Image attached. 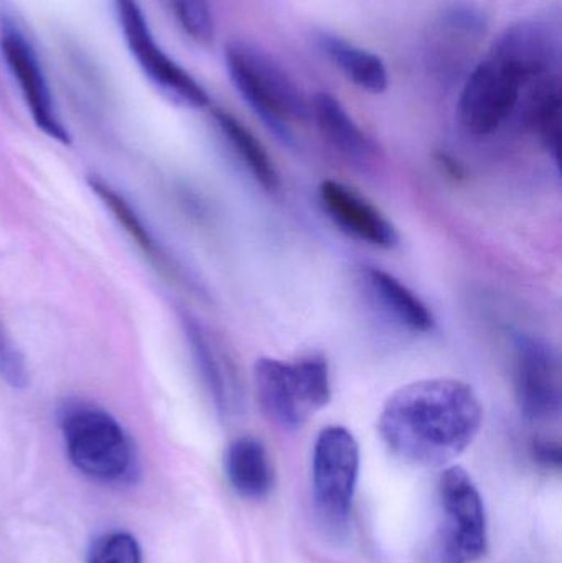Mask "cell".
Masks as SVG:
<instances>
[{
  "instance_id": "1",
  "label": "cell",
  "mask_w": 562,
  "mask_h": 563,
  "mask_svg": "<svg viewBox=\"0 0 562 563\" xmlns=\"http://www.w3.org/2000/svg\"><path fill=\"white\" fill-rule=\"evenodd\" d=\"M484 409L471 384L436 377L399 387L383 406L379 435L406 465L436 468L458 459L481 432Z\"/></svg>"
},
{
  "instance_id": "2",
  "label": "cell",
  "mask_w": 562,
  "mask_h": 563,
  "mask_svg": "<svg viewBox=\"0 0 562 563\" xmlns=\"http://www.w3.org/2000/svg\"><path fill=\"white\" fill-rule=\"evenodd\" d=\"M228 75L241 98L284 144H294L290 122L306 119L310 106L273 56L254 43L233 40L224 48Z\"/></svg>"
},
{
  "instance_id": "3",
  "label": "cell",
  "mask_w": 562,
  "mask_h": 563,
  "mask_svg": "<svg viewBox=\"0 0 562 563\" xmlns=\"http://www.w3.org/2000/svg\"><path fill=\"white\" fill-rule=\"evenodd\" d=\"M66 453L76 470L102 483L131 482L137 466L134 445L124 427L101 407L69 402L59 412Z\"/></svg>"
},
{
  "instance_id": "4",
  "label": "cell",
  "mask_w": 562,
  "mask_h": 563,
  "mask_svg": "<svg viewBox=\"0 0 562 563\" xmlns=\"http://www.w3.org/2000/svg\"><path fill=\"white\" fill-rule=\"evenodd\" d=\"M253 377L261 407L283 429H300L332 399L329 363L320 354L294 363L261 357Z\"/></svg>"
},
{
  "instance_id": "5",
  "label": "cell",
  "mask_w": 562,
  "mask_h": 563,
  "mask_svg": "<svg viewBox=\"0 0 562 563\" xmlns=\"http://www.w3.org/2000/svg\"><path fill=\"white\" fill-rule=\"evenodd\" d=\"M441 528L439 563H475L487 552V516L477 486L461 466L442 473L438 485Z\"/></svg>"
},
{
  "instance_id": "6",
  "label": "cell",
  "mask_w": 562,
  "mask_h": 563,
  "mask_svg": "<svg viewBox=\"0 0 562 563\" xmlns=\"http://www.w3.org/2000/svg\"><path fill=\"white\" fill-rule=\"evenodd\" d=\"M360 473V446L353 433L330 426L313 446V498L327 525L342 528L349 521Z\"/></svg>"
},
{
  "instance_id": "7",
  "label": "cell",
  "mask_w": 562,
  "mask_h": 563,
  "mask_svg": "<svg viewBox=\"0 0 562 563\" xmlns=\"http://www.w3.org/2000/svg\"><path fill=\"white\" fill-rule=\"evenodd\" d=\"M525 88L527 85L518 73L488 55L472 69L462 88L459 122L475 137L494 134L517 111Z\"/></svg>"
},
{
  "instance_id": "8",
  "label": "cell",
  "mask_w": 562,
  "mask_h": 563,
  "mask_svg": "<svg viewBox=\"0 0 562 563\" xmlns=\"http://www.w3.org/2000/svg\"><path fill=\"white\" fill-rule=\"evenodd\" d=\"M114 5L129 52L144 75L178 104L191 109L207 108L210 96L190 73L185 71L155 42L137 0H114Z\"/></svg>"
},
{
  "instance_id": "9",
  "label": "cell",
  "mask_w": 562,
  "mask_h": 563,
  "mask_svg": "<svg viewBox=\"0 0 562 563\" xmlns=\"http://www.w3.org/2000/svg\"><path fill=\"white\" fill-rule=\"evenodd\" d=\"M515 397L531 422H553L560 417V354L540 336L520 334L515 341Z\"/></svg>"
},
{
  "instance_id": "10",
  "label": "cell",
  "mask_w": 562,
  "mask_h": 563,
  "mask_svg": "<svg viewBox=\"0 0 562 563\" xmlns=\"http://www.w3.org/2000/svg\"><path fill=\"white\" fill-rule=\"evenodd\" d=\"M0 49L40 131L62 144H69L68 131L56 111L38 56L22 30L9 20L0 29Z\"/></svg>"
},
{
  "instance_id": "11",
  "label": "cell",
  "mask_w": 562,
  "mask_h": 563,
  "mask_svg": "<svg viewBox=\"0 0 562 563\" xmlns=\"http://www.w3.org/2000/svg\"><path fill=\"white\" fill-rule=\"evenodd\" d=\"M491 55L510 66L528 86L538 79L558 75L560 38L548 23L524 20L508 26L495 40Z\"/></svg>"
},
{
  "instance_id": "12",
  "label": "cell",
  "mask_w": 562,
  "mask_h": 563,
  "mask_svg": "<svg viewBox=\"0 0 562 563\" xmlns=\"http://www.w3.org/2000/svg\"><path fill=\"white\" fill-rule=\"evenodd\" d=\"M320 201L330 220L350 236L382 250H393L399 234L395 224L352 188L335 180L322 181Z\"/></svg>"
},
{
  "instance_id": "13",
  "label": "cell",
  "mask_w": 562,
  "mask_h": 563,
  "mask_svg": "<svg viewBox=\"0 0 562 563\" xmlns=\"http://www.w3.org/2000/svg\"><path fill=\"white\" fill-rule=\"evenodd\" d=\"M313 43L319 52L349 78V81L363 91L382 95L388 89V69L376 53L327 30L313 33Z\"/></svg>"
},
{
  "instance_id": "14",
  "label": "cell",
  "mask_w": 562,
  "mask_h": 563,
  "mask_svg": "<svg viewBox=\"0 0 562 563\" xmlns=\"http://www.w3.org/2000/svg\"><path fill=\"white\" fill-rule=\"evenodd\" d=\"M224 470L231 488L241 498L261 501L273 492V463L260 439L240 437L231 442L224 455Z\"/></svg>"
},
{
  "instance_id": "15",
  "label": "cell",
  "mask_w": 562,
  "mask_h": 563,
  "mask_svg": "<svg viewBox=\"0 0 562 563\" xmlns=\"http://www.w3.org/2000/svg\"><path fill=\"white\" fill-rule=\"evenodd\" d=\"M310 112L326 141L346 161L365 164L372 158L373 144L359 128L342 102L330 92H317L310 102Z\"/></svg>"
},
{
  "instance_id": "16",
  "label": "cell",
  "mask_w": 562,
  "mask_h": 563,
  "mask_svg": "<svg viewBox=\"0 0 562 563\" xmlns=\"http://www.w3.org/2000/svg\"><path fill=\"white\" fill-rule=\"evenodd\" d=\"M365 279L379 303L403 327L415 333H428L434 328V314L428 305L395 276L376 267H368L365 271Z\"/></svg>"
},
{
  "instance_id": "17",
  "label": "cell",
  "mask_w": 562,
  "mask_h": 563,
  "mask_svg": "<svg viewBox=\"0 0 562 563\" xmlns=\"http://www.w3.org/2000/svg\"><path fill=\"white\" fill-rule=\"evenodd\" d=\"M184 327L195 363L203 377L205 386L210 390L214 406L220 412L230 413L231 406L234 407V394L231 393L230 376H228L230 371L224 364V357L218 353L207 331L194 318L185 317Z\"/></svg>"
},
{
  "instance_id": "18",
  "label": "cell",
  "mask_w": 562,
  "mask_h": 563,
  "mask_svg": "<svg viewBox=\"0 0 562 563\" xmlns=\"http://www.w3.org/2000/svg\"><path fill=\"white\" fill-rule=\"evenodd\" d=\"M527 118L557 165L561 164V86L557 76L531 82Z\"/></svg>"
},
{
  "instance_id": "19",
  "label": "cell",
  "mask_w": 562,
  "mask_h": 563,
  "mask_svg": "<svg viewBox=\"0 0 562 563\" xmlns=\"http://www.w3.org/2000/svg\"><path fill=\"white\" fill-rule=\"evenodd\" d=\"M214 121H217L218 128L221 129L227 141L230 142L231 147L236 151L241 161L250 168L254 180L261 187L266 188L267 191L277 190L280 184L279 174H277L273 161L267 155L266 148L254 137L253 132L244 128L234 115L224 111H214Z\"/></svg>"
},
{
  "instance_id": "20",
  "label": "cell",
  "mask_w": 562,
  "mask_h": 563,
  "mask_svg": "<svg viewBox=\"0 0 562 563\" xmlns=\"http://www.w3.org/2000/svg\"><path fill=\"white\" fill-rule=\"evenodd\" d=\"M89 185H91L92 191L98 195L99 200H101L102 203L106 205V208L114 214L118 223L125 228V231H128L132 241H135V244L141 247L142 253H144L152 263L162 267V269L168 271V273L172 274H177V269H175L174 264H172L170 257L167 256V253H165L161 243H157L152 231L145 227L144 221H142L141 217L135 213L134 208L129 205V201H125L122 195L112 190L109 185H106L104 181L98 180V178H91V180H89Z\"/></svg>"
},
{
  "instance_id": "21",
  "label": "cell",
  "mask_w": 562,
  "mask_h": 563,
  "mask_svg": "<svg viewBox=\"0 0 562 563\" xmlns=\"http://www.w3.org/2000/svg\"><path fill=\"white\" fill-rule=\"evenodd\" d=\"M88 563H142V549L134 536L124 531L104 532L96 538L86 555Z\"/></svg>"
},
{
  "instance_id": "22",
  "label": "cell",
  "mask_w": 562,
  "mask_h": 563,
  "mask_svg": "<svg viewBox=\"0 0 562 563\" xmlns=\"http://www.w3.org/2000/svg\"><path fill=\"white\" fill-rule=\"evenodd\" d=\"M178 23L194 42L210 45L214 38V20L208 0H168Z\"/></svg>"
},
{
  "instance_id": "23",
  "label": "cell",
  "mask_w": 562,
  "mask_h": 563,
  "mask_svg": "<svg viewBox=\"0 0 562 563\" xmlns=\"http://www.w3.org/2000/svg\"><path fill=\"white\" fill-rule=\"evenodd\" d=\"M0 379L12 389H25L30 383L25 357L0 324Z\"/></svg>"
},
{
  "instance_id": "24",
  "label": "cell",
  "mask_w": 562,
  "mask_h": 563,
  "mask_svg": "<svg viewBox=\"0 0 562 563\" xmlns=\"http://www.w3.org/2000/svg\"><path fill=\"white\" fill-rule=\"evenodd\" d=\"M535 460L548 468H560L561 465V446L560 443L553 440H537L533 443Z\"/></svg>"
}]
</instances>
